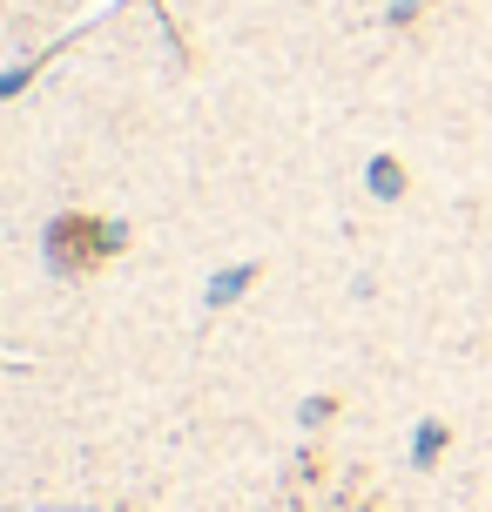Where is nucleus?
<instances>
[{"instance_id": "2", "label": "nucleus", "mask_w": 492, "mask_h": 512, "mask_svg": "<svg viewBox=\"0 0 492 512\" xmlns=\"http://www.w3.org/2000/svg\"><path fill=\"white\" fill-rule=\"evenodd\" d=\"M398 162H371V189H378V196H405V189H398Z\"/></svg>"}, {"instance_id": "1", "label": "nucleus", "mask_w": 492, "mask_h": 512, "mask_svg": "<svg viewBox=\"0 0 492 512\" xmlns=\"http://www.w3.org/2000/svg\"><path fill=\"white\" fill-rule=\"evenodd\" d=\"M250 283H257V263H230L223 277H209V304H236Z\"/></svg>"}, {"instance_id": "3", "label": "nucleus", "mask_w": 492, "mask_h": 512, "mask_svg": "<svg viewBox=\"0 0 492 512\" xmlns=\"http://www.w3.org/2000/svg\"><path fill=\"white\" fill-rule=\"evenodd\" d=\"M439 445H445V425H418V432H412V452H418V459H432Z\"/></svg>"}]
</instances>
